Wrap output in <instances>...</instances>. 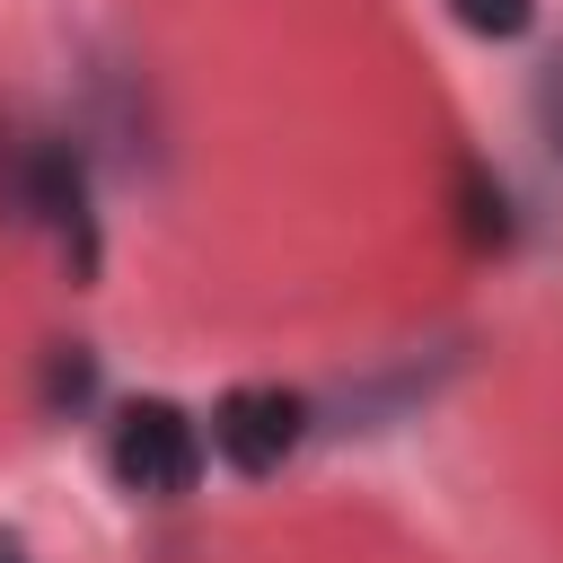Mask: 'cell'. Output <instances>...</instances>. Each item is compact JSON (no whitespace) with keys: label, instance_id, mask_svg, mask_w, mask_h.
<instances>
[{"label":"cell","instance_id":"obj_1","mask_svg":"<svg viewBox=\"0 0 563 563\" xmlns=\"http://www.w3.org/2000/svg\"><path fill=\"white\" fill-rule=\"evenodd\" d=\"M106 466H114L123 493L176 501V493H194V475H202V422H194L185 405H167V396H132V405L106 422Z\"/></svg>","mask_w":563,"mask_h":563},{"label":"cell","instance_id":"obj_2","mask_svg":"<svg viewBox=\"0 0 563 563\" xmlns=\"http://www.w3.org/2000/svg\"><path fill=\"white\" fill-rule=\"evenodd\" d=\"M18 211L53 229V246H62L70 282L88 290L106 255H97V202H88V167H79V150H70V141H53V132H44V141L26 150V167H18Z\"/></svg>","mask_w":563,"mask_h":563},{"label":"cell","instance_id":"obj_3","mask_svg":"<svg viewBox=\"0 0 563 563\" xmlns=\"http://www.w3.org/2000/svg\"><path fill=\"white\" fill-rule=\"evenodd\" d=\"M299 440H308V396L299 387H229L211 405V449L238 475H273Z\"/></svg>","mask_w":563,"mask_h":563},{"label":"cell","instance_id":"obj_4","mask_svg":"<svg viewBox=\"0 0 563 563\" xmlns=\"http://www.w3.org/2000/svg\"><path fill=\"white\" fill-rule=\"evenodd\" d=\"M457 229H466V246H510V194L484 158L457 167Z\"/></svg>","mask_w":563,"mask_h":563},{"label":"cell","instance_id":"obj_5","mask_svg":"<svg viewBox=\"0 0 563 563\" xmlns=\"http://www.w3.org/2000/svg\"><path fill=\"white\" fill-rule=\"evenodd\" d=\"M449 18L466 35H484V44H519L537 26V0H449Z\"/></svg>","mask_w":563,"mask_h":563},{"label":"cell","instance_id":"obj_6","mask_svg":"<svg viewBox=\"0 0 563 563\" xmlns=\"http://www.w3.org/2000/svg\"><path fill=\"white\" fill-rule=\"evenodd\" d=\"M88 387H97V361H88L79 343H62L53 369H44V396H53V405H88Z\"/></svg>","mask_w":563,"mask_h":563},{"label":"cell","instance_id":"obj_7","mask_svg":"<svg viewBox=\"0 0 563 563\" xmlns=\"http://www.w3.org/2000/svg\"><path fill=\"white\" fill-rule=\"evenodd\" d=\"M0 563H26V545H18V537H0Z\"/></svg>","mask_w":563,"mask_h":563}]
</instances>
